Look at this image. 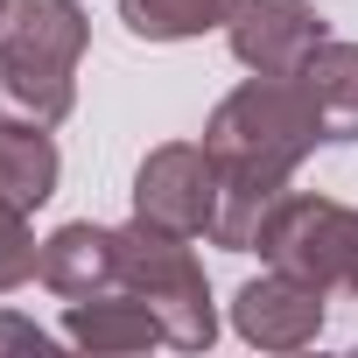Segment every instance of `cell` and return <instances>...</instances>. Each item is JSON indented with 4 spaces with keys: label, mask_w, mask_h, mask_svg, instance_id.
Wrapping results in <instances>:
<instances>
[{
    "label": "cell",
    "mask_w": 358,
    "mask_h": 358,
    "mask_svg": "<svg viewBox=\"0 0 358 358\" xmlns=\"http://www.w3.org/2000/svg\"><path fill=\"white\" fill-rule=\"evenodd\" d=\"M92 15L78 0H8L0 8V120L64 127L78 106V64Z\"/></svg>",
    "instance_id": "obj_1"
},
{
    "label": "cell",
    "mask_w": 358,
    "mask_h": 358,
    "mask_svg": "<svg viewBox=\"0 0 358 358\" xmlns=\"http://www.w3.org/2000/svg\"><path fill=\"white\" fill-rule=\"evenodd\" d=\"M211 155L218 162H260V169H302L323 141V120H316V99L302 92V78H246L239 92H225L211 106V127H204Z\"/></svg>",
    "instance_id": "obj_2"
},
{
    "label": "cell",
    "mask_w": 358,
    "mask_h": 358,
    "mask_svg": "<svg viewBox=\"0 0 358 358\" xmlns=\"http://www.w3.org/2000/svg\"><path fill=\"white\" fill-rule=\"evenodd\" d=\"M197 239H176L155 225H120V281L148 302V316L162 323V344L176 351H204L218 337V302L204 281V260L190 253Z\"/></svg>",
    "instance_id": "obj_3"
},
{
    "label": "cell",
    "mask_w": 358,
    "mask_h": 358,
    "mask_svg": "<svg viewBox=\"0 0 358 358\" xmlns=\"http://www.w3.org/2000/svg\"><path fill=\"white\" fill-rule=\"evenodd\" d=\"M260 260L316 281L323 295H358V211L316 190H288L260 232Z\"/></svg>",
    "instance_id": "obj_4"
},
{
    "label": "cell",
    "mask_w": 358,
    "mask_h": 358,
    "mask_svg": "<svg viewBox=\"0 0 358 358\" xmlns=\"http://www.w3.org/2000/svg\"><path fill=\"white\" fill-rule=\"evenodd\" d=\"M218 211V155L211 141H162L134 169V218L176 239H211Z\"/></svg>",
    "instance_id": "obj_5"
},
{
    "label": "cell",
    "mask_w": 358,
    "mask_h": 358,
    "mask_svg": "<svg viewBox=\"0 0 358 358\" xmlns=\"http://www.w3.org/2000/svg\"><path fill=\"white\" fill-rule=\"evenodd\" d=\"M323 36H330V22H323L316 0H239L232 22H225L232 57L260 78H295Z\"/></svg>",
    "instance_id": "obj_6"
},
{
    "label": "cell",
    "mask_w": 358,
    "mask_h": 358,
    "mask_svg": "<svg viewBox=\"0 0 358 358\" xmlns=\"http://www.w3.org/2000/svg\"><path fill=\"white\" fill-rule=\"evenodd\" d=\"M323 316H330V295L316 281H302V274H281V267L239 281V295H232V330L246 344H260V351H302V344H316Z\"/></svg>",
    "instance_id": "obj_7"
},
{
    "label": "cell",
    "mask_w": 358,
    "mask_h": 358,
    "mask_svg": "<svg viewBox=\"0 0 358 358\" xmlns=\"http://www.w3.org/2000/svg\"><path fill=\"white\" fill-rule=\"evenodd\" d=\"M36 281L64 302H85V295H106V288H127L120 281V225H92V218H71L43 239V267Z\"/></svg>",
    "instance_id": "obj_8"
},
{
    "label": "cell",
    "mask_w": 358,
    "mask_h": 358,
    "mask_svg": "<svg viewBox=\"0 0 358 358\" xmlns=\"http://www.w3.org/2000/svg\"><path fill=\"white\" fill-rule=\"evenodd\" d=\"M288 197V169H260V162H218V211H211V246L225 253H260L267 218Z\"/></svg>",
    "instance_id": "obj_9"
},
{
    "label": "cell",
    "mask_w": 358,
    "mask_h": 358,
    "mask_svg": "<svg viewBox=\"0 0 358 358\" xmlns=\"http://www.w3.org/2000/svg\"><path fill=\"white\" fill-rule=\"evenodd\" d=\"M64 344L78 351H148L162 344V323L148 316V302L134 288H106V295H85L64 309Z\"/></svg>",
    "instance_id": "obj_10"
},
{
    "label": "cell",
    "mask_w": 358,
    "mask_h": 358,
    "mask_svg": "<svg viewBox=\"0 0 358 358\" xmlns=\"http://www.w3.org/2000/svg\"><path fill=\"white\" fill-rule=\"evenodd\" d=\"M64 183V155L50 141V127H15V120H0V204H50Z\"/></svg>",
    "instance_id": "obj_11"
},
{
    "label": "cell",
    "mask_w": 358,
    "mask_h": 358,
    "mask_svg": "<svg viewBox=\"0 0 358 358\" xmlns=\"http://www.w3.org/2000/svg\"><path fill=\"white\" fill-rule=\"evenodd\" d=\"M295 78H302V92L316 99L323 141H358V43L323 36V43H316V57H309Z\"/></svg>",
    "instance_id": "obj_12"
},
{
    "label": "cell",
    "mask_w": 358,
    "mask_h": 358,
    "mask_svg": "<svg viewBox=\"0 0 358 358\" xmlns=\"http://www.w3.org/2000/svg\"><path fill=\"white\" fill-rule=\"evenodd\" d=\"M232 8H239V0H120V22L141 43H190V36L225 29Z\"/></svg>",
    "instance_id": "obj_13"
},
{
    "label": "cell",
    "mask_w": 358,
    "mask_h": 358,
    "mask_svg": "<svg viewBox=\"0 0 358 358\" xmlns=\"http://www.w3.org/2000/svg\"><path fill=\"white\" fill-rule=\"evenodd\" d=\"M36 267H43V239L29 232V211L0 204V295H15L22 281H36Z\"/></svg>",
    "instance_id": "obj_14"
},
{
    "label": "cell",
    "mask_w": 358,
    "mask_h": 358,
    "mask_svg": "<svg viewBox=\"0 0 358 358\" xmlns=\"http://www.w3.org/2000/svg\"><path fill=\"white\" fill-rule=\"evenodd\" d=\"M57 337L36 323V316H15V309H0V351H50Z\"/></svg>",
    "instance_id": "obj_15"
},
{
    "label": "cell",
    "mask_w": 358,
    "mask_h": 358,
    "mask_svg": "<svg viewBox=\"0 0 358 358\" xmlns=\"http://www.w3.org/2000/svg\"><path fill=\"white\" fill-rule=\"evenodd\" d=\"M0 8H8V0H0Z\"/></svg>",
    "instance_id": "obj_16"
}]
</instances>
